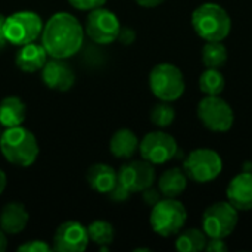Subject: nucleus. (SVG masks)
Wrapping results in <instances>:
<instances>
[{
  "label": "nucleus",
  "mask_w": 252,
  "mask_h": 252,
  "mask_svg": "<svg viewBox=\"0 0 252 252\" xmlns=\"http://www.w3.org/2000/svg\"><path fill=\"white\" fill-rule=\"evenodd\" d=\"M81 22L68 12L53 13L43 25L41 44L50 58L68 59L77 55L84 41Z\"/></svg>",
  "instance_id": "obj_1"
},
{
  "label": "nucleus",
  "mask_w": 252,
  "mask_h": 252,
  "mask_svg": "<svg viewBox=\"0 0 252 252\" xmlns=\"http://www.w3.org/2000/svg\"><path fill=\"white\" fill-rule=\"evenodd\" d=\"M0 151L7 162L16 167L32 165L40 154L37 137L25 127L6 128L0 136Z\"/></svg>",
  "instance_id": "obj_2"
},
{
  "label": "nucleus",
  "mask_w": 252,
  "mask_h": 252,
  "mask_svg": "<svg viewBox=\"0 0 252 252\" xmlns=\"http://www.w3.org/2000/svg\"><path fill=\"white\" fill-rule=\"evenodd\" d=\"M192 27L205 41H223L232 31V19L223 6L208 1L193 10Z\"/></svg>",
  "instance_id": "obj_3"
},
{
  "label": "nucleus",
  "mask_w": 252,
  "mask_h": 252,
  "mask_svg": "<svg viewBox=\"0 0 252 252\" xmlns=\"http://www.w3.org/2000/svg\"><path fill=\"white\" fill-rule=\"evenodd\" d=\"M186 220L188 211L185 205L177 201V198L161 199L152 207L149 216V224L152 230L162 238L179 235V232L185 227Z\"/></svg>",
  "instance_id": "obj_4"
},
{
  "label": "nucleus",
  "mask_w": 252,
  "mask_h": 252,
  "mask_svg": "<svg viewBox=\"0 0 252 252\" xmlns=\"http://www.w3.org/2000/svg\"><path fill=\"white\" fill-rule=\"evenodd\" d=\"M149 89L155 97L164 102H174L185 93L183 72L170 62L155 65L149 74Z\"/></svg>",
  "instance_id": "obj_5"
},
{
  "label": "nucleus",
  "mask_w": 252,
  "mask_h": 252,
  "mask_svg": "<svg viewBox=\"0 0 252 252\" xmlns=\"http://www.w3.org/2000/svg\"><path fill=\"white\" fill-rule=\"evenodd\" d=\"M43 21L38 13L31 10H18L4 16L3 30L7 43L24 46L35 41L43 31Z\"/></svg>",
  "instance_id": "obj_6"
},
{
  "label": "nucleus",
  "mask_w": 252,
  "mask_h": 252,
  "mask_svg": "<svg viewBox=\"0 0 252 252\" xmlns=\"http://www.w3.org/2000/svg\"><path fill=\"white\" fill-rule=\"evenodd\" d=\"M183 170L188 179L201 185L210 183L221 174L223 159L219 152L208 148H199L185 158Z\"/></svg>",
  "instance_id": "obj_7"
},
{
  "label": "nucleus",
  "mask_w": 252,
  "mask_h": 252,
  "mask_svg": "<svg viewBox=\"0 0 252 252\" xmlns=\"http://www.w3.org/2000/svg\"><path fill=\"white\" fill-rule=\"evenodd\" d=\"M239 220V211L229 202H216L202 214V230L208 238L224 239L233 233Z\"/></svg>",
  "instance_id": "obj_8"
},
{
  "label": "nucleus",
  "mask_w": 252,
  "mask_h": 252,
  "mask_svg": "<svg viewBox=\"0 0 252 252\" xmlns=\"http://www.w3.org/2000/svg\"><path fill=\"white\" fill-rule=\"evenodd\" d=\"M198 118L205 128L214 133H226L233 127L232 106L220 96H205L198 103Z\"/></svg>",
  "instance_id": "obj_9"
},
{
  "label": "nucleus",
  "mask_w": 252,
  "mask_h": 252,
  "mask_svg": "<svg viewBox=\"0 0 252 252\" xmlns=\"http://www.w3.org/2000/svg\"><path fill=\"white\" fill-rule=\"evenodd\" d=\"M121 30V24L118 16L109 10L102 7L90 10L86 19L84 32L89 35L92 41L96 44H111L118 38V32Z\"/></svg>",
  "instance_id": "obj_10"
},
{
  "label": "nucleus",
  "mask_w": 252,
  "mask_h": 252,
  "mask_svg": "<svg viewBox=\"0 0 252 252\" xmlns=\"http://www.w3.org/2000/svg\"><path fill=\"white\" fill-rule=\"evenodd\" d=\"M139 152L148 162L161 165L171 161L177 155L179 146L171 134L165 131H151L140 140Z\"/></svg>",
  "instance_id": "obj_11"
},
{
  "label": "nucleus",
  "mask_w": 252,
  "mask_h": 252,
  "mask_svg": "<svg viewBox=\"0 0 252 252\" xmlns=\"http://www.w3.org/2000/svg\"><path fill=\"white\" fill-rule=\"evenodd\" d=\"M118 182L131 193L143 192L155 182L154 164L148 162L143 158L128 161L118 170Z\"/></svg>",
  "instance_id": "obj_12"
},
{
  "label": "nucleus",
  "mask_w": 252,
  "mask_h": 252,
  "mask_svg": "<svg viewBox=\"0 0 252 252\" xmlns=\"http://www.w3.org/2000/svg\"><path fill=\"white\" fill-rule=\"evenodd\" d=\"M52 250L59 252H83L90 239L87 227L78 221H65L55 230Z\"/></svg>",
  "instance_id": "obj_13"
},
{
  "label": "nucleus",
  "mask_w": 252,
  "mask_h": 252,
  "mask_svg": "<svg viewBox=\"0 0 252 252\" xmlns=\"http://www.w3.org/2000/svg\"><path fill=\"white\" fill-rule=\"evenodd\" d=\"M41 81L56 92H68L75 83V72L65 59L52 58L41 68Z\"/></svg>",
  "instance_id": "obj_14"
},
{
  "label": "nucleus",
  "mask_w": 252,
  "mask_h": 252,
  "mask_svg": "<svg viewBox=\"0 0 252 252\" xmlns=\"http://www.w3.org/2000/svg\"><path fill=\"white\" fill-rule=\"evenodd\" d=\"M227 201L238 211H250L252 210V173L242 171L235 176L226 189Z\"/></svg>",
  "instance_id": "obj_15"
},
{
  "label": "nucleus",
  "mask_w": 252,
  "mask_h": 252,
  "mask_svg": "<svg viewBox=\"0 0 252 252\" xmlns=\"http://www.w3.org/2000/svg\"><path fill=\"white\" fill-rule=\"evenodd\" d=\"M86 180L94 192L108 195L118 183V171L108 164L97 162L89 167Z\"/></svg>",
  "instance_id": "obj_16"
},
{
  "label": "nucleus",
  "mask_w": 252,
  "mask_h": 252,
  "mask_svg": "<svg viewBox=\"0 0 252 252\" xmlns=\"http://www.w3.org/2000/svg\"><path fill=\"white\" fill-rule=\"evenodd\" d=\"M47 52L43 47V44H37L35 41L21 46V49L16 52L15 63L22 72H37L41 71L44 63L47 62Z\"/></svg>",
  "instance_id": "obj_17"
},
{
  "label": "nucleus",
  "mask_w": 252,
  "mask_h": 252,
  "mask_svg": "<svg viewBox=\"0 0 252 252\" xmlns=\"http://www.w3.org/2000/svg\"><path fill=\"white\" fill-rule=\"evenodd\" d=\"M28 220L30 214L21 202H9L0 211V229L6 235L21 233L27 227Z\"/></svg>",
  "instance_id": "obj_18"
},
{
  "label": "nucleus",
  "mask_w": 252,
  "mask_h": 252,
  "mask_svg": "<svg viewBox=\"0 0 252 252\" xmlns=\"http://www.w3.org/2000/svg\"><path fill=\"white\" fill-rule=\"evenodd\" d=\"M139 143L140 140L134 131L130 128H120L112 134L109 140V151L115 158L130 159L139 151Z\"/></svg>",
  "instance_id": "obj_19"
},
{
  "label": "nucleus",
  "mask_w": 252,
  "mask_h": 252,
  "mask_svg": "<svg viewBox=\"0 0 252 252\" xmlns=\"http://www.w3.org/2000/svg\"><path fill=\"white\" fill-rule=\"evenodd\" d=\"M27 117V106L18 96H7L0 102V126L4 128L22 126Z\"/></svg>",
  "instance_id": "obj_20"
},
{
  "label": "nucleus",
  "mask_w": 252,
  "mask_h": 252,
  "mask_svg": "<svg viewBox=\"0 0 252 252\" xmlns=\"http://www.w3.org/2000/svg\"><path fill=\"white\" fill-rule=\"evenodd\" d=\"M188 188V176L183 168L165 170L158 182V189L164 198H179Z\"/></svg>",
  "instance_id": "obj_21"
},
{
  "label": "nucleus",
  "mask_w": 252,
  "mask_h": 252,
  "mask_svg": "<svg viewBox=\"0 0 252 252\" xmlns=\"http://www.w3.org/2000/svg\"><path fill=\"white\" fill-rule=\"evenodd\" d=\"M208 236L201 229L180 230L176 239V250L180 252H199L205 250Z\"/></svg>",
  "instance_id": "obj_22"
},
{
  "label": "nucleus",
  "mask_w": 252,
  "mask_h": 252,
  "mask_svg": "<svg viewBox=\"0 0 252 252\" xmlns=\"http://www.w3.org/2000/svg\"><path fill=\"white\" fill-rule=\"evenodd\" d=\"M227 62V49L223 41H205L202 47V63L205 68L220 69Z\"/></svg>",
  "instance_id": "obj_23"
},
{
  "label": "nucleus",
  "mask_w": 252,
  "mask_h": 252,
  "mask_svg": "<svg viewBox=\"0 0 252 252\" xmlns=\"http://www.w3.org/2000/svg\"><path fill=\"white\" fill-rule=\"evenodd\" d=\"M87 233L89 239L99 245L102 250H108V245H111L115 238L114 226L105 220H94L93 223H90L87 227Z\"/></svg>",
  "instance_id": "obj_24"
},
{
  "label": "nucleus",
  "mask_w": 252,
  "mask_h": 252,
  "mask_svg": "<svg viewBox=\"0 0 252 252\" xmlns=\"http://www.w3.org/2000/svg\"><path fill=\"white\" fill-rule=\"evenodd\" d=\"M226 80L220 69L216 68H205V71L199 77V87L205 96H220L224 90Z\"/></svg>",
  "instance_id": "obj_25"
},
{
  "label": "nucleus",
  "mask_w": 252,
  "mask_h": 252,
  "mask_svg": "<svg viewBox=\"0 0 252 252\" xmlns=\"http://www.w3.org/2000/svg\"><path fill=\"white\" fill-rule=\"evenodd\" d=\"M149 118H151V121H152L154 126H157L159 128H165V127H170L174 123V120H176V111L170 105V102L161 100L159 103H157L152 108Z\"/></svg>",
  "instance_id": "obj_26"
},
{
  "label": "nucleus",
  "mask_w": 252,
  "mask_h": 252,
  "mask_svg": "<svg viewBox=\"0 0 252 252\" xmlns=\"http://www.w3.org/2000/svg\"><path fill=\"white\" fill-rule=\"evenodd\" d=\"M18 251L19 252H49V251H53V250H52V247H50L47 242L37 239V241H28V242H25V244L19 245V247H18Z\"/></svg>",
  "instance_id": "obj_27"
},
{
  "label": "nucleus",
  "mask_w": 252,
  "mask_h": 252,
  "mask_svg": "<svg viewBox=\"0 0 252 252\" xmlns=\"http://www.w3.org/2000/svg\"><path fill=\"white\" fill-rule=\"evenodd\" d=\"M68 3L78 9V10H93V9H97V7H102L106 0H68Z\"/></svg>",
  "instance_id": "obj_28"
},
{
  "label": "nucleus",
  "mask_w": 252,
  "mask_h": 252,
  "mask_svg": "<svg viewBox=\"0 0 252 252\" xmlns=\"http://www.w3.org/2000/svg\"><path fill=\"white\" fill-rule=\"evenodd\" d=\"M142 193V198H143V202L146 204V205H149L151 208L157 204V202H159L162 198V193L159 192V189H155V188H148V189H145L143 192H140Z\"/></svg>",
  "instance_id": "obj_29"
},
{
  "label": "nucleus",
  "mask_w": 252,
  "mask_h": 252,
  "mask_svg": "<svg viewBox=\"0 0 252 252\" xmlns=\"http://www.w3.org/2000/svg\"><path fill=\"white\" fill-rule=\"evenodd\" d=\"M130 195H131V192H128L120 182L115 185V188L108 193V196L112 199V201H115V202H124V201H127L128 198H130Z\"/></svg>",
  "instance_id": "obj_30"
},
{
  "label": "nucleus",
  "mask_w": 252,
  "mask_h": 252,
  "mask_svg": "<svg viewBox=\"0 0 252 252\" xmlns=\"http://www.w3.org/2000/svg\"><path fill=\"white\" fill-rule=\"evenodd\" d=\"M205 250L210 252H224L227 251V245L223 239L219 238H208Z\"/></svg>",
  "instance_id": "obj_31"
},
{
  "label": "nucleus",
  "mask_w": 252,
  "mask_h": 252,
  "mask_svg": "<svg viewBox=\"0 0 252 252\" xmlns=\"http://www.w3.org/2000/svg\"><path fill=\"white\" fill-rule=\"evenodd\" d=\"M117 40H120L123 44H131L136 40V31L130 27H121Z\"/></svg>",
  "instance_id": "obj_32"
},
{
  "label": "nucleus",
  "mask_w": 252,
  "mask_h": 252,
  "mask_svg": "<svg viewBox=\"0 0 252 252\" xmlns=\"http://www.w3.org/2000/svg\"><path fill=\"white\" fill-rule=\"evenodd\" d=\"M139 6H142V7H148V9H151V7H157V6H159V4H162L165 0H134Z\"/></svg>",
  "instance_id": "obj_33"
},
{
  "label": "nucleus",
  "mask_w": 252,
  "mask_h": 252,
  "mask_svg": "<svg viewBox=\"0 0 252 252\" xmlns=\"http://www.w3.org/2000/svg\"><path fill=\"white\" fill-rule=\"evenodd\" d=\"M3 22H4V15L0 13V52L6 47L7 44V40L4 37V30H3Z\"/></svg>",
  "instance_id": "obj_34"
},
{
  "label": "nucleus",
  "mask_w": 252,
  "mask_h": 252,
  "mask_svg": "<svg viewBox=\"0 0 252 252\" xmlns=\"http://www.w3.org/2000/svg\"><path fill=\"white\" fill-rule=\"evenodd\" d=\"M6 185H7V176H6V173L3 170H0V195L4 192Z\"/></svg>",
  "instance_id": "obj_35"
},
{
  "label": "nucleus",
  "mask_w": 252,
  "mask_h": 252,
  "mask_svg": "<svg viewBox=\"0 0 252 252\" xmlns=\"http://www.w3.org/2000/svg\"><path fill=\"white\" fill-rule=\"evenodd\" d=\"M7 248V238L6 233L0 229V252H4Z\"/></svg>",
  "instance_id": "obj_36"
}]
</instances>
